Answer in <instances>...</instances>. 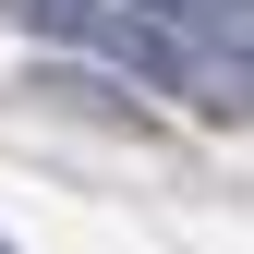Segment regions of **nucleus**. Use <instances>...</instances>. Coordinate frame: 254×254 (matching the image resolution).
<instances>
[{
  "mask_svg": "<svg viewBox=\"0 0 254 254\" xmlns=\"http://www.w3.org/2000/svg\"><path fill=\"white\" fill-rule=\"evenodd\" d=\"M37 37H61V49H97V61H121L133 85H157V97H194L206 85V61L218 49H194V37H170V24H145L133 0H12Z\"/></svg>",
  "mask_w": 254,
  "mask_h": 254,
  "instance_id": "nucleus-1",
  "label": "nucleus"
},
{
  "mask_svg": "<svg viewBox=\"0 0 254 254\" xmlns=\"http://www.w3.org/2000/svg\"><path fill=\"white\" fill-rule=\"evenodd\" d=\"M0 254H12V242H0Z\"/></svg>",
  "mask_w": 254,
  "mask_h": 254,
  "instance_id": "nucleus-2",
  "label": "nucleus"
}]
</instances>
